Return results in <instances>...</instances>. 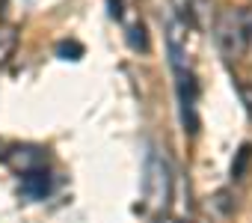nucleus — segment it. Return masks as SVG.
<instances>
[{
    "instance_id": "nucleus-1",
    "label": "nucleus",
    "mask_w": 252,
    "mask_h": 223,
    "mask_svg": "<svg viewBox=\"0 0 252 223\" xmlns=\"http://www.w3.org/2000/svg\"><path fill=\"white\" fill-rule=\"evenodd\" d=\"M214 39H217V48L225 60H240L246 54V45H249L246 15L237 9H222L214 18Z\"/></svg>"
},
{
    "instance_id": "nucleus-2",
    "label": "nucleus",
    "mask_w": 252,
    "mask_h": 223,
    "mask_svg": "<svg viewBox=\"0 0 252 223\" xmlns=\"http://www.w3.org/2000/svg\"><path fill=\"white\" fill-rule=\"evenodd\" d=\"M146 190H149V202L163 208L169 199V164L163 158H152L149 161V176H146Z\"/></svg>"
},
{
    "instance_id": "nucleus-3",
    "label": "nucleus",
    "mask_w": 252,
    "mask_h": 223,
    "mask_svg": "<svg viewBox=\"0 0 252 223\" xmlns=\"http://www.w3.org/2000/svg\"><path fill=\"white\" fill-rule=\"evenodd\" d=\"M6 161H9L12 170H18L24 176V173H33V170H42L45 167V152L36 149V146H15L6 155Z\"/></svg>"
},
{
    "instance_id": "nucleus-4",
    "label": "nucleus",
    "mask_w": 252,
    "mask_h": 223,
    "mask_svg": "<svg viewBox=\"0 0 252 223\" xmlns=\"http://www.w3.org/2000/svg\"><path fill=\"white\" fill-rule=\"evenodd\" d=\"M48 187H51V182H48L45 167L21 176V193H24V196H30V199H42V196L48 193Z\"/></svg>"
},
{
    "instance_id": "nucleus-5",
    "label": "nucleus",
    "mask_w": 252,
    "mask_h": 223,
    "mask_svg": "<svg viewBox=\"0 0 252 223\" xmlns=\"http://www.w3.org/2000/svg\"><path fill=\"white\" fill-rule=\"evenodd\" d=\"M15 45H18V33H15V27H0V66H3V63L12 57Z\"/></svg>"
},
{
    "instance_id": "nucleus-6",
    "label": "nucleus",
    "mask_w": 252,
    "mask_h": 223,
    "mask_svg": "<svg viewBox=\"0 0 252 223\" xmlns=\"http://www.w3.org/2000/svg\"><path fill=\"white\" fill-rule=\"evenodd\" d=\"M128 42H131V48H137V51H149V39H146V27H143L140 21H134V24L128 27Z\"/></svg>"
},
{
    "instance_id": "nucleus-7",
    "label": "nucleus",
    "mask_w": 252,
    "mask_h": 223,
    "mask_svg": "<svg viewBox=\"0 0 252 223\" xmlns=\"http://www.w3.org/2000/svg\"><path fill=\"white\" fill-rule=\"evenodd\" d=\"M249 158H252V146H243L240 155H237V161L231 164V179H240L243 176V167L249 164Z\"/></svg>"
},
{
    "instance_id": "nucleus-8",
    "label": "nucleus",
    "mask_w": 252,
    "mask_h": 223,
    "mask_svg": "<svg viewBox=\"0 0 252 223\" xmlns=\"http://www.w3.org/2000/svg\"><path fill=\"white\" fill-rule=\"evenodd\" d=\"M240 101H243L246 113H249V119H252V83H240Z\"/></svg>"
},
{
    "instance_id": "nucleus-9",
    "label": "nucleus",
    "mask_w": 252,
    "mask_h": 223,
    "mask_svg": "<svg viewBox=\"0 0 252 223\" xmlns=\"http://www.w3.org/2000/svg\"><path fill=\"white\" fill-rule=\"evenodd\" d=\"M60 54H63V60H68V54H74V60H80L83 48H80V45H74V42H71V45H65V42H63V45H60Z\"/></svg>"
},
{
    "instance_id": "nucleus-10",
    "label": "nucleus",
    "mask_w": 252,
    "mask_h": 223,
    "mask_svg": "<svg viewBox=\"0 0 252 223\" xmlns=\"http://www.w3.org/2000/svg\"><path fill=\"white\" fill-rule=\"evenodd\" d=\"M110 15L113 18H122V0H110Z\"/></svg>"
},
{
    "instance_id": "nucleus-11",
    "label": "nucleus",
    "mask_w": 252,
    "mask_h": 223,
    "mask_svg": "<svg viewBox=\"0 0 252 223\" xmlns=\"http://www.w3.org/2000/svg\"><path fill=\"white\" fill-rule=\"evenodd\" d=\"M0 6H3V0H0Z\"/></svg>"
}]
</instances>
